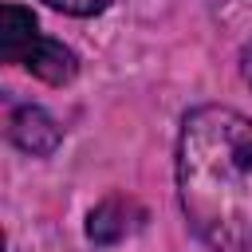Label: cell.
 <instances>
[{
  "mask_svg": "<svg viewBox=\"0 0 252 252\" xmlns=\"http://www.w3.org/2000/svg\"><path fill=\"white\" fill-rule=\"evenodd\" d=\"M177 197L213 252H252V118L197 106L177 134Z\"/></svg>",
  "mask_w": 252,
  "mask_h": 252,
  "instance_id": "obj_1",
  "label": "cell"
},
{
  "mask_svg": "<svg viewBox=\"0 0 252 252\" xmlns=\"http://www.w3.org/2000/svg\"><path fill=\"white\" fill-rule=\"evenodd\" d=\"M8 138H12L24 154L43 158V154H51V150L59 146L63 134H59L55 118H51L43 106H16L12 118H8Z\"/></svg>",
  "mask_w": 252,
  "mask_h": 252,
  "instance_id": "obj_2",
  "label": "cell"
},
{
  "mask_svg": "<svg viewBox=\"0 0 252 252\" xmlns=\"http://www.w3.org/2000/svg\"><path fill=\"white\" fill-rule=\"evenodd\" d=\"M20 67H28L35 79L59 87V83H71L75 71H79V59L71 47H63L59 39H47V35H35V43L28 47V55L20 59Z\"/></svg>",
  "mask_w": 252,
  "mask_h": 252,
  "instance_id": "obj_3",
  "label": "cell"
},
{
  "mask_svg": "<svg viewBox=\"0 0 252 252\" xmlns=\"http://www.w3.org/2000/svg\"><path fill=\"white\" fill-rule=\"evenodd\" d=\"M130 217H142V213L134 209V201H126V197H106L98 209H91L87 236H91L94 244H118V240L130 236L134 224H138V220H130Z\"/></svg>",
  "mask_w": 252,
  "mask_h": 252,
  "instance_id": "obj_4",
  "label": "cell"
},
{
  "mask_svg": "<svg viewBox=\"0 0 252 252\" xmlns=\"http://www.w3.org/2000/svg\"><path fill=\"white\" fill-rule=\"evenodd\" d=\"M39 28H35V16L20 4H4L0 8V59L4 63H20L28 55V47L35 43Z\"/></svg>",
  "mask_w": 252,
  "mask_h": 252,
  "instance_id": "obj_5",
  "label": "cell"
},
{
  "mask_svg": "<svg viewBox=\"0 0 252 252\" xmlns=\"http://www.w3.org/2000/svg\"><path fill=\"white\" fill-rule=\"evenodd\" d=\"M43 4H51L55 12H67V16H98L110 0H43Z\"/></svg>",
  "mask_w": 252,
  "mask_h": 252,
  "instance_id": "obj_6",
  "label": "cell"
},
{
  "mask_svg": "<svg viewBox=\"0 0 252 252\" xmlns=\"http://www.w3.org/2000/svg\"><path fill=\"white\" fill-rule=\"evenodd\" d=\"M240 75H244V83L252 87V43L240 51Z\"/></svg>",
  "mask_w": 252,
  "mask_h": 252,
  "instance_id": "obj_7",
  "label": "cell"
}]
</instances>
